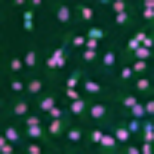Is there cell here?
<instances>
[{
	"instance_id": "1",
	"label": "cell",
	"mask_w": 154,
	"mask_h": 154,
	"mask_svg": "<svg viewBox=\"0 0 154 154\" xmlns=\"http://www.w3.org/2000/svg\"><path fill=\"white\" fill-rule=\"evenodd\" d=\"M0 114H3V120H16V123H25L34 114V99L28 96H6L0 99Z\"/></svg>"
},
{
	"instance_id": "5",
	"label": "cell",
	"mask_w": 154,
	"mask_h": 154,
	"mask_svg": "<svg viewBox=\"0 0 154 154\" xmlns=\"http://www.w3.org/2000/svg\"><path fill=\"white\" fill-rule=\"evenodd\" d=\"M80 93H83L86 99H93V102H111L114 86H111L108 80H102V77H96L93 71H89V77L80 83Z\"/></svg>"
},
{
	"instance_id": "15",
	"label": "cell",
	"mask_w": 154,
	"mask_h": 154,
	"mask_svg": "<svg viewBox=\"0 0 154 154\" xmlns=\"http://www.w3.org/2000/svg\"><path fill=\"white\" fill-rule=\"evenodd\" d=\"M108 133L114 136V139H117V142L126 148V145H130V142H136V139H133V133H130V123H126V117H117V120H114L111 126H108Z\"/></svg>"
},
{
	"instance_id": "28",
	"label": "cell",
	"mask_w": 154,
	"mask_h": 154,
	"mask_svg": "<svg viewBox=\"0 0 154 154\" xmlns=\"http://www.w3.org/2000/svg\"><path fill=\"white\" fill-rule=\"evenodd\" d=\"M28 6L37 12V9H43V6H49V3H43V0H28Z\"/></svg>"
},
{
	"instance_id": "6",
	"label": "cell",
	"mask_w": 154,
	"mask_h": 154,
	"mask_svg": "<svg viewBox=\"0 0 154 154\" xmlns=\"http://www.w3.org/2000/svg\"><path fill=\"white\" fill-rule=\"evenodd\" d=\"M99 19V6L89 3V0H80V3H74V25L77 28H89V25H96Z\"/></svg>"
},
{
	"instance_id": "13",
	"label": "cell",
	"mask_w": 154,
	"mask_h": 154,
	"mask_svg": "<svg viewBox=\"0 0 154 154\" xmlns=\"http://www.w3.org/2000/svg\"><path fill=\"white\" fill-rule=\"evenodd\" d=\"M59 40H65V43H68V49H71L74 56H80L83 49L89 46V40H86V34H83L80 28H74V31H68V34H59Z\"/></svg>"
},
{
	"instance_id": "23",
	"label": "cell",
	"mask_w": 154,
	"mask_h": 154,
	"mask_svg": "<svg viewBox=\"0 0 154 154\" xmlns=\"http://www.w3.org/2000/svg\"><path fill=\"white\" fill-rule=\"evenodd\" d=\"M22 31L25 34H34L37 31V12L28 6V9H22Z\"/></svg>"
},
{
	"instance_id": "11",
	"label": "cell",
	"mask_w": 154,
	"mask_h": 154,
	"mask_svg": "<svg viewBox=\"0 0 154 154\" xmlns=\"http://www.w3.org/2000/svg\"><path fill=\"white\" fill-rule=\"evenodd\" d=\"M71 123H77V120H71V117H49V120H46V133H49V139L56 142V148H59L62 139H65V133H68Z\"/></svg>"
},
{
	"instance_id": "25",
	"label": "cell",
	"mask_w": 154,
	"mask_h": 154,
	"mask_svg": "<svg viewBox=\"0 0 154 154\" xmlns=\"http://www.w3.org/2000/svg\"><path fill=\"white\" fill-rule=\"evenodd\" d=\"M130 65H133L136 77H148L151 74V62H145V59H130Z\"/></svg>"
},
{
	"instance_id": "19",
	"label": "cell",
	"mask_w": 154,
	"mask_h": 154,
	"mask_svg": "<svg viewBox=\"0 0 154 154\" xmlns=\"http://www.w3.org/2000/svg\"><path fill=\"white\" fill-rule=\"evenodd\" d=\"M6 96H28V77H3Z\"/></svg>"
},
{
	"instance_id": "18",
	"label": "cell",
	"mask_w": 154,
	"mask_h": 154,
	"mask_svg": "<svg viewBox=\"0 0 154 154\" xmlns=\"http://www.w3.org/2000/svg\"><path fill=\"white\" fill-rule=\"evenodd\" d=\"M102 142H105V130H102V126H89V123H86V142H83V148H86V151H99Z\"/></svg>"
},
{
	"instance_id": "27",
	"label": "cell",
	"mask_w": 154,
	"mask_h": 154,
	"mask_svg": "<svg viewBox=\"0 0 154 154\" xmlns=\"http://www.w3.org/2000/svg\"><path fill=\"white\" fill-rule=\"evenodd\" d=\"M145 114H148V117H154V96L145 99Z\"/></svg>"
},
{
	"instance_id": "9",
	"label": "cell",
	"mask_w": 154,
	"mask_h": 154,
	"mask_svg": "<svg viewBox=\"0 0 154 154\" xmlns=\"http://www.w3.org/2000/svg\"><path fill=\"white\" fill-rule=\"evenodd\" d=\"M3 77H28V68H25V59H22V53H6V59H3Z\"/></svg>"
},
{
	"instance_id": "12",
	"label": "cell",
	"mask_w": 154,
	"mask_h": 154,
	"mask_svg": "<svg viewBox=\"0 0 154 154\" xmlns=\"http://www.w3.org/2000/svg\"><path fill=\"white\" fill-rule=\"evenodd\" d=\"M59 105H62V102H59V93H56V86H49L46 93H43L40 99L34 102V111H37V114H46V117H49V114H53Z\"/></svg>"
},
{
	"instance_id": "24",
	"label": "cell",
	"mask_w": 154,
	"mask_h": 154,
	"mask_svg": "<svg viewBox=\"0 0 154 154\" xmlns=\"http://www.w3.org/2000/svg\"><path fill=\"white\" fill-rule=\"evenodd\" d=\"M136 142H151L154 145V117H145L142 120V133H139Z\"/></svg>"
},
{
	"instance_id": "3",
	"label": "cell",
	"mask_w": 154,
	"mask_h": 154,
	"mask_svg": "<svg viewBox=\"0 0 154 154\" xmlns=\"http://www.w3.org/2000/svg\"><path fill=\"white\" fill-rule=\"evenodd\" d=\"M117 117H120V114H117V108H114L111 102H93V99H89V111H86V120H83V123L108 130Z\"/></svg>"
},
{
	"instance_id": "26",
	"label": "cell",
	"mask_w": 154,
	"mask_h": 154,
	"mask_svg": "<svg viewBox=\"0 0 154 154\" xmlns=\"http://www.w3.org/2000/svg\"><path fill=\"white\" fill-rule=\"evenodd\" d=\"M123 154H142V148H139V142H130L123 148Z\"/></svg>"
},
{
	"instance_id": "21",
	"label": "cell",
	"mask_w": 154,
	"mask_h": 154,
	"mask_svg": "<svg viewBox=\"0 0 154 154\" xmlns=\"http://www.w3.org/2000/svg\"><path fill=\"white\" fill-rule=\"evenodd\" d=\"M65 108H68V114H71L77 123H83V120H86V111H89V99H86V96H80L77 102H68Z\"/></svg>"
},
{
	"instance_id": "29",
	"label": "cell",
	"mask_w": 154,
	"mask_h": 154,
	"mask_svg": "<svg viewBox=\"0 0 154 154\" xmlns=\"http://www.w3.org/2000/svg\"><path fill=\"white\" fill-rule=\"evenodd\" d=\"M151 80H154V59H151Z\"/></svg>"
},
{
	"instance_id": "14",
	"label": "cell",
	"mask_w": 154,
	"mask_h": 154,
	"mask_svg": "<svg viewBox=\"0 0 154 154\" xmlns=\"http://www.w3.org/2000/svg\"><path fill=\"white\" fill-rule=\"evenodd\" d=\"M83 142H86V123H71V126H68V133H65V139H62L59 145L83 148Z\"/></svg>"
},
{
	"instance_id": "2",
	"label": "cell",
	"mask_w": 154,
	"mask_h": 154,
	"mask_svg": "<svg viewBox=\"0 0 154 154\" xmlns=\"http://www.w3.org/2000/svg\"><path fill=\"white\" fill-rule=\"evenodd\" d=\"M123 65V53H120V46L117 43H108L105 49H102V56H99V65H96V77H102V80H111V77H114V71H117Z\"/></svg>"
},
{
	"instance_id": "22",
	"label": "cell",
	"mask_w": 154,
	"mask_h": 154,
	"mask_svg": "<svg viewBox=\"0 0 154 154\" xmlns=\"http://www.w3.org/2000/svg\"><path fill=\"white\" fill-rule=\"evenodd\" d=\"M130 93H136L139 99H151V96H154V80H151V74H148V77H136Z\"/></svg>"
},
{
	"instance_id": "7",
	"label": "cell",
	"mask_w": 154,
	"mask_h": 154,
	"mask_svg": "<svg viewBox=\"0 0 154 154\" xmlns=\"http://www.w3.org/2000/svg\"><path fill=\"white\" fill-rule=\"evenodd\" d=\"M22 59H25V68H28V77H31V74H43V59H46V53H43L37 43H31L28 49H25Z\"/></svg>"
},
{
	"instance_id": "16",
	"label": "cell",
	"mask_w": 154,
	"mask_h": 154,
	"mask_svg": "<svg viewBox=\"0 0 154 154\" xmlns=\"http://www.w3.org/2000/svg\"><path fill=\"white\" fill-rule=\"evenodd\" d=\"M136 6V16H139V25H145V28H154V0H139Z\"/></svg>"
},
{
	"instance_id": "20",
	"label": "cell",
	"mask_w": 154,
	"mask_h": 154,
	"mask_svg": "<svg viewBox=\"0 0 154 154\" xmlns=\"http://www.w3.org/2000/svg\"><path fill=\"white\" fill-rule=\"evenodd\" d=\"M102 49L105 46H86L80 56H77V62H80L83 68H89V71H96V65H99V56H102Z\"/></svg>"
},
{
	"instance_id": "30",
	"label": "cell",
	"mask_w": 154,
	"mask_h": 154,
	"mask_svg": "<svg viewBox=\"0 0 154 154\" xmlns=\"http://www.w3.org/2000/svg\"><path fill=\"white\" fill-rule=\"evenodd\" d=\"M148 154H154V151H148Z\"/></svg>"
},
{
	"instance_id": "8",
	"label": "cell",
	"mask_w": 154,
	"mask_h": 154,
	"mask_svg": "<svg viewBox=\"0 0 154 154\" xmlns=\"http://www.w3.org/2000/svg\"><path fill=\"white\" fill-rule=\"evenodd\" d=\"M6 139V142H12L16 148H22L25 151V145H28V136H25V126L22 123H16V120H3V133H0Z\"/></svg>"
},
{
	"instance_id": "10",
	"label": "cell",
	"mask_w": 154,
	"mask_h": 154,
	"mask_svg": "<svg viewBox=\"0 0 154 154\" xmlns=\"http://www.w3.org/2000/svg\"><path fill=\"white\" fill-rule=\"evenodd\" d=\"M83 34H86V40H89V46H108L111 43V28L108 25H89V28H80Z\"/></svg>"
},
{
	"instance_id": "4",
	"label": "cell",
	"mask_w": 154,
	"mask_h": 154,
	"mask_svg": "<svg viewBox=\"0 0 154 154\" xmlns=\"http://www.w3.org/2000/svg\"><path fill=\"white\" fill-rule=\"evenodd\" d=\"M49 12H53V25L59 28V34H68L74 31V3H68V0H53L49 3Z\"/></svg>"
},
{
	"instance_id": "17",
	"label": "cell",
	"mask_w": 154,
	"mask_h": 154,
	"mask_svg": "<svg viewBox=\"0 0 154 154\" xmlns=\"http://www.w3.org/2000/svg\"><path fill=\"white\" fill-rule=\"evenodd\" d=\"M49 86H53V83H49L43 74H31V77H28V99H34V102H37V99H40L46 89H49Z\"/></svg>"
}]
</instances>
